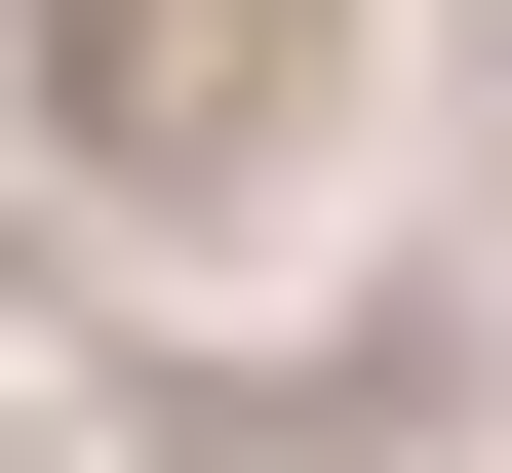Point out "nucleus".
<instances>
[{
	"instance_id": "nucleus-1",
	"label": "nucleus",
	"mask_w": 512,
	"mask_h": 473,
	"mask_svg": "<svg viewBox=\"0 0 512 473\" xmlns=\"http://www.w3.org/2000/svg\"><path fill=\"white\" fill-rule=\"evenodd\" d=\"M40 119L119 198H276L316 158V0H40Z\"/></svg>"
}]
</instances>
